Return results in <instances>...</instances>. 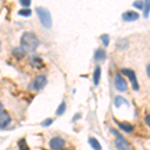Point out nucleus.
I'll use <instances>...</instances> for the list:
<instances>
[{
  "label": "nucleus",
  "mask_w": 150,
  "mask_h": 150,
  "mask_svg": "<svg viewBox=\"0 0 150 150\" xmlns=\"http://www.w3.org/2000/svg\"><path fill=\"white\" fill-rule=\"evenodd\" d=\"M21 48L25 52H33L39 46V40L35 34L31 32H24L20 39Z\"/></svg>",
  "instance_id": "nucleus-1"
},
{
  "label": "nucleus",
  "mask_w": 150,
  "mask_h": 150,
  "mask_svg": "<svg viewBox=\"0 0 150 150\" xmlns=\"http://www.w3.org/2000/svg\"><path fill=\"white\" fill-rule=\"evenodd\" d=\"M37 16L39 18L41 24H42L43 27L45 28H50L52 25V18L50 12L47 10L46 8H43V7H37L35 9Z\"/></svg>",
  "instance_id": "nucleus-2"
},
{
  "label": "nucleus",
  "mask_w": 150,
  "mask_h": 150,
  "mask_svg": "<svg viewBox=\"0 0 150 150\" xmlns=\"http://www.w3.org/2000/svg\"><path fill=\"white\" fill-rule=\"evenodd\" d=\"M111 133L115 135V147L117 150H129V144L126 142V140L122 137V135H120L119 133L116 131L115 129L111 128Z\"/></svg>",
  "instance_id": "nucleus-3"
},
{
  "label": "nucleus",
  "mask_w": 150,
  "mask_h": 150,
  "mask_svg": "<svg viewBox=\"0 0 150 150\" xmlns=\"http://www.w3.org/2000/svg\"><path fill=\"white\" fill-rule=\"evenodd\" d=\"M121 73L126 75V76L129 78L130 82H131V85H132V88L134 90H138L139 89V84H138V81H137V78H136V75H135L134 71L131 69H127V68H123L121 69Z\"/></svg>",
  "instance_id": "nucleus-4"
},
{
  "label": "nucleus",
  "mask_w": 150,
  "mask_h": 150,
  "mask_svg": "<svg viewBox=\"0 0 150 150\" xmlns=\"http://www.w3.org/2000/svg\"><path fill=\"white\" fill-rule=\"evenodd\" d=\"M49 146L53 150H61L65 146V141L61 137H53L49 141Z\"/></svg>",
  "instance_id": "nucleus-5"
},
{
  "label": "nucleus",
  "mask_w": 150,
  "mask_h": 150,
  "mask_svg": "<svg viewBox=\"0 0 150 150\" xmlns=\"http://www.w3.org/2000/svg\"><path fill=\"white\" fill-rule=\"evenodd\" d=\"M115 87L118 91L120 92H124L127 90V83L125 81V79L123 78L120 74L115 75Z\"/></svg>",
  "instance_id": "nucleus-6"
},
{
  "label": "nucleus",
  "mask_w": 150,
  "mask_h": 150,
  "mask_svg": "<svg viewBox=\"0 0 150 150\" xmlns=\"http://www.w3.org/2000/svg\"><path fill=\"white\" fill-rule=\"evenodd\" d=\"M46 83H47L46 77L43 76V75H39V76H37L34 79V81L32 83V87L35 90H41V89L44 88Z\"/></svg>",
  "instance_id": "nucleus-7"
},
{
  "label": "nucleus",
  "mask_w": 150,
  "mask_h": 150,
  "mask_svg": "<svg viewBox=\"0 0 150 150\" xmlns=\"http://www.w3.org/2000/svg\"><path fill=\"white\" fill-rule=\"evenodd\" d=\"M10 121V117L6 112L3 111V105L1 104V115H0V127H1V129H4V128L8 126Z\"/></svg>",
  "instance_id": "nucleus-8"
},
{
  "label": "nucleus",
  "mask_w": 150,
  "mask_h": 150,
  "mask_svg": "<svg viewBox=\"0 0 150 150\" xmlns=\"http://www.w3.org/2000/svg\"><path fill=\"white\" fill-rule=\"evenodd\" d=\"M139 18V14L135 11L129 10L126 11L122 14V19L124 21H127V22H131V21H135Z\"/></svg>",
  "instance_id": "nucleus-9"
},
{
  "label": "nucleus",
  "mask_w": 150,
  "mask_h": 150,
  "mask_svg": "<svg viewBox=\"0 0 150 150\" xmlns=\"http://www.w3.org/2000/svg\"><path fill=\"white\" fill-rule=\"evenodd\" d=\"M115 123L118 125V127L124 132H127V133H130L133 131V125H131L130 123L128 122H119L117 120H115Z\"/></svg>",
  "instance_id": "nucleus-10"
},
{
  "label": "nucleus",
  "mask_w": 150,
  "mask_h": 150,
  "mask_svg": "<svg viewBox=\"0 0 150 150\" xmlns=\"http://www.w3.org/2000/svg\"><path fill=\"white\" fill-rule=\"evenodd\" d=\"M30 63L33 65V66L36 67H43L44 66V63H43L42 58L37 56V55H33L30 58Z\"/></svg>",
  "instance_id": "nucleus-11"
},
{
  "label": "nucleus",
  "mask_w": 150,
  "mask_h": 150,
  "mask_svg": "<svg viewBox=\"0 0 150 150\" xmlns=\"http://www.w3.org/2000/svg\"><path fill=\"white\" fill-rule=\"evenodd\" d=\"M100 77H101V68H100V66H96L93 72V83L95 84V85H98L99 84Z\"/></svg>",
  "instance_id": "nucleus-12"
},
{
  "label": "nucleus",
  "mask_w": 150,
  "mask_h": 150,
  "mask_svg": "<svg viewBox=\"0 0 150 150\" xmlns=\"http://www.w3.org/2000/svg\"><path fill=\"white\" fill-rule=\"evenodd\" d=\"M106 58V52L104 49H97L95 52V54H94V59L97 60V61H102Z\"/></svg>",
  "instance_id": "nucleus-13"
},
{
  "label": "nucleus",
  "mask_w": 150,
  "mask_h": 150,
  "mask_svg": "<svg viewBox=\"0 0 150 150\" xmlns=\"http://www.w3.org/2000/svg\"><path fill=\"white\" fill-rule=\"evenodd\" d=\"M88 141H89L90 146L92 147L94 150H102V147H101L100 143H99V141L96 138H94V137H90Z\"/></svg>",
  "instance_id": "nucleus-14"
},
{
  "label": "nucleus",
  "mask_w": 150,
  "mask_h": 150,
  "mask_svg": "<svg viewBox=\"0 0 150 150\" xmlns=\"http://www.w3.org/2000/svg\"><path fill=\"white\" fill-rule=\"evenodd\" d=\"M25 51L22 49V48H14L13 50H12V55H13L15 58H17V59H20V58H22L25 56Z\"/></svg>",
  "instance_id": "nucleus-15"
},
{
  "label": "nucleus",
  "mask_w": 150,
  "mask_h": 150,
  "mask_svg": "<svg viewBox=\"0 0 150 150\" xmlns=\"http://www.w3.org/2000/svg\"><path fill=\"white\" fill-rule=\"evenodd\" d=\"M65 110H66V103L64 101H62L56 110V115H62L65 112Z\"/></svg>",
  "instance_id": "nucleus-16"
},
{
  "label": "nucleus",
  "mask_w": 150,
  "mask_h": 150,
  "mask_svg": "<svg viewBox=\"0 0 150 150\" xmlns=\"http://www.w3.org/2000/svg\"><path fill=\"white\" fill-rule=\"evenodd\" d=\"M121 103H125V104H127V105H128V102H127L126 100H125L124 98L121 97V96H116V98H115V100H114L115 107H119V106L121 105Z\"/></svg>",
  "instance_id": "nucleus-17"
},
{
  "label": "nucleus",
  "mask_w": 150,
  "mask_h": 150,
  "mask_svg": "<svg viewBox=\"0 0 150 150\" xmlns=\"http://www.w3.org/2000/svg\"><path fill=\"white\" fill-rule=\"evenodd\" d=\"M18 147H19V150H29V147L27 143H26V140L22 138L18 141Z\"/></svg>",
  "instance_id": "nucleus-18"
},
{
  "label": "nucleus",
  "mask_w": 150,
  "mask_h": 150,
  "mask_svg": "<svg viewBox=\"0 0 150 150\" xmlns=\"http://www.w3.org/2000/svg\"><path fill=\"white\" fill-rule=\"evenodd\" d=\"M18 15L23 16V17H28V16L31 15V10L28 8H24V9H20L18 11Z\"/></svg>",
  "instance_id": "nucleus-19"
},
{
  "label": "nucleus",
  "mask_w": 150,
  "mask_h": 150,
  "mask_svg": "<svg viewBox=\"0 0 150 150\" xmlns=\"http://www.w3.org/2000/svg\"><path fill=\"white\" fill-rule=\"evenodd\" d=\"M143 11H144V17L147 18L149 15V12H150V1H145Z\"/></svg>",
  "instance_id": "nucleus-20"
},
{
  "label": "nucleus",
  "mask_w": 150,
  "mask_h": 150,
  "mask_svg": "<svg viewBox=\"0 0 150 150\" xmlns=\"http://www.w3.org/2000/svg\"><path fill=\"white\" fill-rule=\"evenodd\" d=\"M100 39L102 41L103 45L104 46H108V44H109V35L108 34H103L100 36Z\"/></svg>",
  "instance_id": "nucleus-21"
},
{
  "label": "nucleus",
  "mask_w": 150,
  "mask_h": 150,
  "mask_svg": "<svg viewBox=\"0 0 150 150\" xmlns=\"http://www.w3.org/2000/svg\"><path fill=\"white\" fill-rule=\"evenodd\" d=\"M124 43H125V44H126V43H128L127 40H124V39L119 40L117 42V47L120 48V49H125V48H127L128 45H124Z\"/></svg>",
  "instance_id": "nucleus-22"
},
{
  "label": "nucleus",
  "mask_w": 150,
  "mask_h": 150,
  "mask_svg": "<svg viewBox=\"0 0 150 150\" xmlns=\"http://www.w3.org/2000/svg\"><path fill=\"white\" fill-rule=\"evenodd\" d=\"M144 5H145V2L143 1H136L133 3V6L137 7L138 9H144Z\"/></svg>",
  "instance_id": "nucleus-23"
},
{
  "label": "nucleus",
  "mask_w": 150,
  "mask_h": 150,
  "mask_svg": "<svg viewBox=\"0 0 150 150\" xmlns=\"http://www.w3.org/2000/svg\"><path fill=\"white\" fill-rule=\"evenodd\" d=\"M53 121H54V120H53L52 118H47V119L44 120V122L41 123V125L44 126V127H47V126H49V125H51L53 123Z\"/></svg>",
  "instance_id": "nucleus-24"
},
{
  "label": "nucleus",
  "mask_w": 150,
  "mask_h": 150,
  "mask_svg": "<svg viewBox=\"0 0 150 150\" xmlns=\"http://www.w3.org/2000/svg\"><path fill=\"white\" fill-rule=\"evenodd\" d=\"M20 4H21V5H22V6H24V7H27V8H28V7L30 6L31 2L29 1V0H21V1H20Z\"/></svg>",
  "instance_id": "nucleus-25"
},
{
  "label": "nucleus",
  "mask_w": 150,
  "mask_h": 150,
  "mask_svg": "<svg viewBox=\"0 0 150 150\" xmlns=\"http://www.w3.org/2000/svg\"><path fill=\"white\" fill-rule=\"evenodd\" d=\"M145 123H146V124L150 127V114L145 116Z\"/></svg>",
  "instance_id": "nucleus-26"
},
{
  "label": "nucleus",
  "mask_w": 150,
  "mask_h": 150,
  "mask_svg": "<svg viewBox=\"0 0 150 150\" xmlns=\"http://www.w3.org/2000/svg\"><path fill=\"white\" fill-rule=\"evenodd\" d=\"M146 73L147 75H148V77L150 78V63L147 65V67H146Z\"/></svg>",
  "instance_id": "nucleus-27"
}]
</instances>
